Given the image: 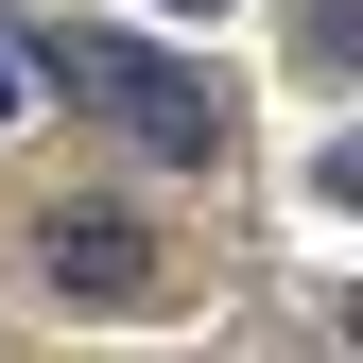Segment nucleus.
<instances>
[{"instance_id":"obj_1","label":"nucleus","mask_w":363,"mask_h":363,"mask_svg":"<svg viewBox=\"0 0 363 363\" xmlns=\"http://www.w3.org/2000/svg\"><path fill=\"white\" fill-rule=\"evenodd\" d=\"M52 86L104 121V139L173 156V173H208V156H225V86H208V69H173V52H139V35H52Z\"/></svg>"},{"instance_id":"obj_2","label":"nucleus","mask_w":363,"mask_h":363,"mask_svg":"<svg viewBox=\"0 0 363 363\" xmlns=\"http://www.w3.org/2000/svg\"><path fill=\"white\" fill-rule=\"evenodd\" d=\"M35 259H52L69 311H156V294H173V259H156L121 208H52V225H35Z\"/></svg>"},{"instance_id":"obj_3","label":"nucleus","mask_w":363,"mask_h":363,"mask_svg":"<svg viewBox=\"0 0 363 363\" xmlns=\"http://www.w3.org/2000/svg\"><path fill=\"white\" fill-rule=\"evenodd\" d=\"M294 52H311V69H363V0H311V18H294Z\"/></svg>"},{"instance_id":"obj_4","label":"nucleus","mask_w":363,"mask_h":363,"mask_svg":"<svg viewBox=\"0 0 363 363\" xmlns=\"http://www.w3.org/2000/svg\"><path fill=\"white\" fill-rule=\"evenodd\" d=\"M329 208H363V139H329Z\"/></svg>"},{"instance_id":"obj_5","label":"nucleus","mask_w":363,"mask_h":363,"mask_svg":"<svg viewBox=\"0 0 363 363\" xmlns=\"http://www.w3.org/2000/svg\"><path fill=\"white\" fill-rule=\"evenodd\" d=\"M0 121H18V52H0Z\"/></svg>"},{"instance_id":"obj_6","label":"nucleus","mask_w":363,"mask_h":363,"mask_svg":"<svg viewBox=\"0 0 363 363\" xmlns=\"http://www.w3.org/2000/svg\"><path fill=\"white\" fill-rule=\"evenodd\" d=\"M173 18H208V0H173Z\"/></svg>"}]
</instances>
